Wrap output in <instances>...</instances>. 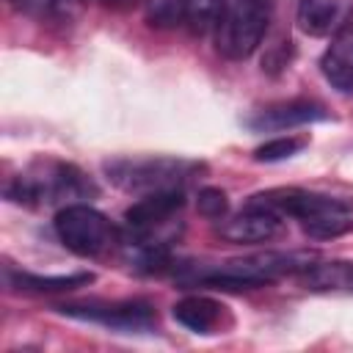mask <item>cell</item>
Here are the masks:
<instances>
[{
  "label": "cell",
  "mask_w": 353,
  "mask_h": 353,
  "mask_svg": "<svg viewBox=\"0 0 353 353\" xmlns=\"http://www.w3.org/2000/svg\"><path fill=\"white\" fill-rule=\"evenodd\" d=\"M248 201L281 218H295L303 226V232L317 240H331L353 232V204L345 199H331L301 188H279V190L256 193Z\"/></svg>",
  "instance_id": "1"
},
{
  "label": "cell",
  "mask_w": 353,
  "mask_h": 353,
  "mask_svg": "<svg viewBox=\"0 0 353 353\" xmlns=\"http://www.w3.org/2000/svg\"><path fill=\"white\" fill-rule=\"evenodd\" d=\"M88 193H94L91 179L74 165L55 160L36 163L6 188V196L19 204H55L66 199H83Z\"/></svg>",
  "instance_id": "2"
},
{
  "label": "cell",
  "mask_w": 353,
  "mask_h": 353,
  "mask_svg": "<svg viewBox=\"0 0 353 353\" xmlns=\"http://www.w3.org/2000/svg\"><path fill=\"white\" fill-rule=\"evenodd\" d=\"M314 262V254H281V251H265L243 259H229L218 265L210 273H201L199 281L210 287H229V290H245V287H259L273 281L276 276L306 270Z\"/></svg>",
  "instance_id": "3"
},
{
  "label": "cell",
  "mask_w": 353,
  "mask_h": 353,
  "mask_svg": "<svg viewBox=\"0 0 353 353\" xmlns=\"http://www.w3.org/2000/svg\"><path fill=\"white\" fill-rule=\"evenodd\" d=\"M270 11H273V0H232L226 17L215 30L218 52L232 61L248 58L259 47L268 30Z\"/></svg>",
  "instance_id": "4"
},
{
  "label": "cell",
  "mask_w": 353,
  "mask_h": 353,
  "mask_svg": "<svg viewBox=\"0 0 353 353\" xmlns=\"http://www.w3.org/2000/svg\"><path fill=\"white\" fill-rule=\"evenodd\" d=\"M55 232L61 243L80 256H102L119 243V229L88 204H66L55 215Z\"/></svg>",
  "instance_id": "5"
},
{
  "label": "cell",
  "mask_w": 353,
  "mask_h": 353,
  "mask_svg": "<svg viewBox=\"0 0 353 353\" xmlns=\"http://www.w3.org/2000/svg\"><path fill=\"white\" fill-rule=\"evenodd\" d=\"M196 163L176 160V157H146V160H119L108 165V174L116 185L138 193H154V190H171L182 188L188 176L196 174Z\"/></svg>",
  "instance_id": "6"
},
{
  "label": "cell",
  "mask_w": 353,
  "mask_h": 353,
  "mask_svg": "<svg viewBox=\"0 0 353 353\" xmlns=\"http://www.w3.org/2000/svg\"><path fill=\"white\" fill-rule=\"evenodd\" d=\"M63 314L99 323L116 331H146L154 325V312L146 301H119V303H105V301H88V303H66L61 306Z\"/></svg>",
  "instance_id": "7"
},
{
  "label": "cell",
  "mask_w": 353,
  "mask_h": 353,
  "mask_svg": "<svg viewBox=\"0 0 353 353\" xmlns=\"http://www.w3.org/2000/svg\"><path fill=\"white\" fill-rule=\"evenodd\" d=\"M281 221H284L281 215L248 201L243 212H237L232 218H221L218 232L229 243H265L279 232Z\"/></svg>",
  "instance_id": "8"
},
{
  "label": "cell",
  "mask_w": 353,
  "mask_h": 353,
  "mask_svg": "<svg viewBox=\"0 0 353 353\" xmlns=\"http://www.w3.org/2000/svg\"><path fill=\"white\" fill-rule=\"evenodd\" d=\"M325 119V108L312 99H290V102H276L270 108H262L254 119H248V127L256 132H270V130H290L306 121H320Z\"/></svg>",
  "instance_id": "9"
},
{
  "label": "cell",
  "mask_w": 353,
  "mask_h": 353,
  "mask_svg": "<svg viewBox=\"0 0 353 353\" xmlns=\"http://www.w3.org/2000/svg\"><path fill=\"white\" fill-rule=\"evenodd\" d=\"M353 14V0H301L298 25L309 36L339 33Z\"/></svg>",
  "instance_id": "10"
},
{
  "label": "cell",
  "mask_w": 353,
  "mask_h": 353,
  "mask_svg": "<svg viewBox=\"0 0 353 353\" xmlns=\"http://www.w3.org/2000/svg\"><path fill=\"white\" fill-rule=\"evenodd\" d=\"M325 80L339 91H353V25L347 22L339 33H334L323 61Z\"/></svg>",
  "instance_id": "11"
},
{
  "label": "cell",
  "mask_w": 353,
  "mask_h": 353,
  "mask_svg": "<svg viewBox=\"0 0 353 353\" xmlns=\"http://www.w3.org/2000/svg\"><path fill=\"white\" fill-rule=\"evenodd\" d=\"M174 317L176 323H182L188 331H196V334H215L221 331L223 325V317H226V306L212 301V298H204V295H193V298H185L174 306Z\"/></svg>",
  "instance_id": "12"
},
{
  "label": "cell",
  "mask_w": 353,
  "mask_h": 353,
  "mask_svg": "<svg viewBox=\"0 0 353 353\" xmlns=\"http://www.w3.org/2000/svg\"><path fill=\"white\" fill-rule=\"evenodd\" d=\"M312 290H353V262H323L306 268Z\"/></svg>",
  "instance_id": "13"
},
{
  "label": "cell",
  "mask_w": 353,
  "mask_h": 353,
  "mask_svg": "<svg viewBox=\"0 0 353 353\" xmlns=\"http://www.w3.org/2000/svg\"><path fill=\"white\" fill-rule=\"evenodd\" d=\"M232 0H185V22L193 33L218 30Z\"/></svg>",
  "instance_id": "14"
},
{
  "label": "cell",
  "mask_w": 353,
  "mask_h": 353,
  "mask_svg": "<svg viewBox=\"0 0 353 353\" xmlns=\"http://www.w3.org/2000/svg\"><path fill=\"white\" fill-rule=\"evenodd\" d=\"M11 284L19 290H33V292H52V290H72L80 284L94 281L91 273H69V276H30V273H8Z\"/></svg>",
  "instance_id": "15"
},
{
  "label": "cell",
  "mask_w": 353,
  "mask_h": 353,
  "mask_svg": "<svg viewBox=\"0 0 353 353\" xmlns=\"http://www.w3.org/2000/svg\"><path fill=\"white\" fill-rule=\"evenodd\" d=\"M306 143H309V141H306V138H301V135H281V138H273V141L262 143V146L254 152V157H256L259 163H276V160H287V157L298 154V152H301Z\"/></svg>",
  "instance_id": "16"
},
{
  "label": "cell",
  "mask_w": 353,
  "mask_h": 353,
  "mask_svg": "<svg viewBox=\"0 0 353 353\" xmlns=\"http://www.w3.org/2000/svg\"><path fill=\"white\" fill-rule=\"evenodd\" d=\"M185 22V0H149V22L152 25H174Z\"/></svg>",
  "instance_id": "17"
},
{
  "label": "cell",
  "mask_w": 353,
  "mask_h": 353,
  "mask_svg": "<svg viewBox=\"0 0 353 353\" xmlns=\"http://www.w3.org/2000/svg\"><path fill=\"white\" fill-rule=\"evenodd\" d=\"M199 212L207 218H223L226 215V193L218 188L199 190Z\"/></svg>",
  "instance_id": "18"
},
{
  "label": "cell",
  "mask_w": 353,
  "mask_h": 353,
  "mask_svg": "<svg viewBox=\"0 0 353 353\" xmlns=\"http://www.w3.org/2000/svg\"><path fill=\"white\" fill-rule=\"evenodd\" d=\"M52 3H55V0H11V6H14L17 11L30 14V17H41V14H47V11L52 8Z\"/></svg>",
  "instance_id": "19"
},
{
  "label": "cell",
  "mask_w": 353,
  "mask_h": 353,
  "mask_svg": "<svg viewBox=\"0 0 353 353\" xmlns=\"http://www.w3.org/2000/svg\"><path fill=\"white\" fill-rule=\"evenodd\" d=\"M108 6H130V3H135V0H105Z\"/></svg>",
  "instance_id": "20"
}]
</instances>
